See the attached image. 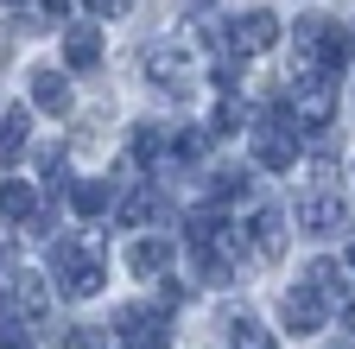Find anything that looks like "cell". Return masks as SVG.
<instances>
[{"label": "cell", "instance_id": "cell-1", "mask_svg": "<svg viewBox=\"0 0 355 349\" xmlns=\"http://www.w3.org/2000/svg\"><path fill=\"white\" fill-rule=\"evenodd\" d=\"M51 280H58L64 298H96L102 280H108V267H102V235L89 229V235L58 241V248H51Z\"/></svg>", "mask_w": 355, "mask_h": 349}, {"label": "cell", "instance_id": "cell-2", "mask_svg": "<svg viewBox=\"0 0 355 349\" xmlns=\"http://www.w3.org/2000/svg\"><path fill=\"white\" fill-rule=\"evenodd\" d=\"M286 121L318 134V127L336 121V76H298L292 83V102H286Z\"/></svg>", "mask_w": 355, "mask_h": 349}, {"label": "cell", "instance_id": "cell-3", "mask_svg": "<svg viewBox=\"0 0 355 349\" xmlns=\"http://www.w3.org/2000/svg\"><path fill=\"white\" fill-rule=\"evenodd\" d=\"M248 134H254V165L260 171H292L298 165V134H292L286 114H260Z\"/></svg>", "mask_w": 355, "mask_h": 349}, {"label": "cell", "instance_id": "cell-4", "mask_svg": "<svg viewBox=\"0 0 355 349\" xmlns=\"http://www.w3.org/2000/svg\"><path fill=\"white\" fill-rule=\"evenodd\" d=\"M222 45H229L235 58H260V51H273V45H279V19L266 13V7H254V13H241V19H229Z\"/></svg>", "mask_w": 355, "mask_h": 349}, {"label": "cell", "instance_id": "cell-5", "mask_svg": "<svg viewBox=\"0 0 355 349\" xmlns=\"http://www.w3.org/2000/svg\"><path fill=\"white\" fill-rule=\"evenodd\" d=\"M114 330L140 349H165V330H171V305H127L114 318Z\"/></svg>", "mask_w": 355, "mask_h": 349}, {"label": "cell", "instance_id": "cell-6", "mask_svg": "<svg viewBox=\"0 0 355 349\" xmlns=\"http://www.w3.org/2000/svg\"><path fill=\"white\" fill-rule=\"evenodd\" d=\"M146 76H153V90H165V96H191L197 90V64L184 51H171V45L146 51Z\"/></svg>", "mask_w": 355, "mask_h": 349}, {"label": "cell", "instance_id": "cell-7", "mask_svg": "<svg viewBox=\"0 0 355 349\" xmlns=\"http://www.w3.org/2000/svg\"><path fill=\"white\" fill-rule=\"evenodd\" d=\"M324 318H330V305L311 292V286H292V292L279 298V324H286V337H311V330H324Z\"/></svg>", "mask_w": 355, "mask_h": 349}, {"label": "cell", "instance_id": "cell-8", "mask_svg": "<svg viewBox=\"0 0 355 349\" xmlns=\"http://www.w3.org/2000/svg\"><path fill=\"white\" fill-rule=\"evenodd\" d=\"M298 223L311 229V235H336V229H349V203L324 185V191H311V197H298Z\"/></svg>", "mask_w": 355, "mask_h": 349}, {"label": "cell", "instance_id": "cell-9", "mask_svg": "<svg viewBox=\"0 0 355 349\" xmlns=\"http://www.w3.org/2000/svg\"><path fill=\"white\" fill-rule=\"evenodd\" d=\"M286 235H292V229H286V210H260L254 229H248V248H254L260 260H279V254H286Z\"/></svg>", "mask_w": 355, "mask_h": 349}, {"label": "cell", "instance_id": "cell-10", "mask_svg": "<svg viewBox=\"0 0 355 349\" xmlns=\"http://www.w3.org/2000/svg\"><path fill=\"white\" fill-rule=\"evenodd\" d=\"M127 267H133V280H159V273L171 267V241H159V235L127 241Z\"/></svg>", "mask_w": 355, "mask_h": 349}, {"label": "cell", "instance_id": "cell-11", "mask_svg": "<svg viewBox=\"0 0 355 349\" xmlns=\"http://www.w3.org/2000/svg\"><path fill=\"white\" fill-rule=\"evenodd\" d=\"M32 108L70 114V83H64V70H32Z\"/></svg>", "mask_w": 355, "mask_h": 349}, {"label": "cell", "instance_id": "cell-12", "mask_svg": "<svg viewBox=\"0 0 355 349\" xmlns=\"http://www.w3.org/2000/svg\"><path fill=\"white\" fill-rule=\"evenodd\" d=\"M32 140V108H7L0 114V165H13Z\"/></svg>", "mask_w": 355, "mask_h": 349}, {"label": "cell", "instance_id": "cell-13", "mask_svg": "<svg viewBox=\"0 0 355 349\" xmlns=\"http://www.w3.org/2000/svg\"><path fill=\"white\" fill-rule=\"evenodd\" d=\"M222 330H229V349H279V343H273V330H266L254 312H235Z\"/></svg>", "mask_w": 355, "mask_h": 349}, {"label": "cell", "instance_id": "cell-14", "mask_svg": "<svg viewBox=\"0 0 355 349\" xmlns=\"http://www.w3.org/2000/svg\"><path fill=\"white\" fill-rule=\"evenodd\" d=\"M64 64H76V70L102 64V32H96V26H70V32H64Z\"/></svg>", "mask_w": 355, "mask_h": 349}, {"label": "cell", "instance_id": "cell-15", "mask_svg": "<svg viewBox=\"0 0 355 349\" xmlns=\"http://www.w3.org/2000/svg\"><path fill=\"white\" fill-rule=\"evenodd\" d=\"M32 197H38L32 178H7V185H0V223H26V216H32Z\"/></svg>", "mask_w": 355, "mask_h": 349}, {"label": "cell", "instance_id": "cell-16", "mask_svg": "<svg viewBox=\"0 0 355 349\" xmlns=\"http://www.w3.org/2000/svg\"><path fill=\"white\" fill-rule=\"evenodd\" d=\"M304 286L318 292L324 305H343V292H349V280H343V267H336V260H311V273H304Z\"/></svg>", "mask_w": 355, "mask_h": 349}, {"label": "cell", "instance_id": "cell-17", "mask_svg": "<svg viewBox=\"0 0 355 349\" xmlns=\"http://www.w3.org/2000/svg\"><path fill=\"white\" fill-rule=\"evenodd\" d=\"M121 223H127V229H146V223H159V191L133 185V191L121 197Z\"/></svg>", "mask_w": 355, "mask_h": 349}, {"label": "cell", "instance_id": "cell-18", "mask_svg": "<svg viewBox=\"0 0 355 349\" xmlns=\"http://www.w3.org/2000/svg\"><path fill=\"white\" fill-rule=\"evenodd\" d=\"M70 203H76V216H102L108 210V185L102 178H83V185H70Z\"/></svg>", "mask_w": 355, "mask_h": 349}, {"label": "cell", "instance_id": "cell-19", "mask_svg": "<svg viewBox=\"0 0 355 349\" xmlns=\"http://www.w3.org/2000/svg\"><path fill=\"white\" fill-rule=\"evenodd\" d=\"M209 191H216V203H241L248 197V171H216Z\"/></svg>", "mask_w": 355, "mask_h": 349}, {"label": "cell", "instance_id": "cell-20", "mask_svg": "<svg viewBox=\"0 0 355 349\" xmlns=\"http://www.w3.org/2000/svg\"><path fill=\"white\" fill-rule=\"evenodd\" d=\"M83 13H96V19H121V13H133V0H83Z\"/></svg>", "mask_w": 355, "mask_h": 349}, {"label": "cell", "instance_id": "cell-21", "mask_svg": "<svg viewBox=\"0 0 355 349\" xmlns=\"http://www.w3.org/2000/svg\"><path fill=\"white\" fill-rule=\"evenodd\" d=\"M70 349H102V337H89V330H76V337H70Z\"/></svg>", "mask_w": 355, "mask_h": 349}, {"label": "cell", "instance_id": "cell-22", "mask_svg": "<svg viewBox=\"0 0 355 349\" xmlns=\"http://www.w3.org/2000/svg\"><path fill=\"white\" fill-rule=\"evenodd\" d=\"M343 324L355 330V292H343Z\"/></svg>", "mask_w": 355, "mask_h": 349}, {"label": "cell", "instance_id": "cell-23", "mask_svg": "<svg viewBox=\"0 0 355 349\" xmlns=\"http://www.w3.org/2000/svg\"><path fill=\"white\" fill-rule=\"evenodd\" d=\"M349 267H355V248H349Z\"/></svg>", "mask_w": 355, "mask_h": 349}, {"label": "cell", "instance_id": "cell-24", "mask_svg": "<svg viewBox=\"0 0 355 349\" xmlns=\"http://www.w3.org/2000/svg\"><path fill=\"white\" fill-rule=\"evenodd\" d=\"M349 38H355V32H349Z\"/></svg>", "mask_w": 355, "mask_h": 349}]
</instances>
